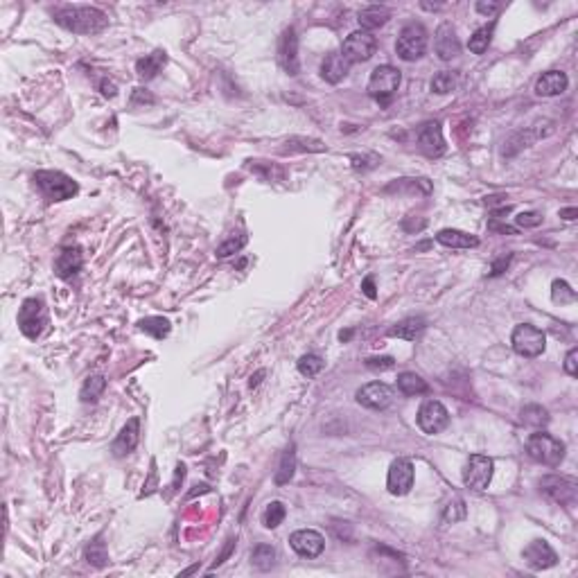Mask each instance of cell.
I'll list each match as a JSON object with an SVG mask.
<instances>
[{
  "instance_id": "6da1fadb",
  "label": "cell",
  "mask_w": 578,
  "mask_h": 578,
  "mask_svg": "<svg viewBox=\"0 0 578 578\" xmlns=\"http://www.w3.org/2000/svg\"><path fill=\"white\" fill-rule=\"evenodd\" d=\"M54 21L72 34H97L109 25V16L97 7L66 5L54 12Z\"/></svg>"
},
{
  "instance_id": "7a4b0ae2",
  "label": "cell",
  "mask_w": 578,
  "mask_h": 578,
  "mask_svg": "<svg viewBox=\"0 0 578 578\" xmlns=\"http://www.w3.org/2000/svg\"><path fill=\"white\" fill-rule=\"evenodd\" d=\"M526 452L533 461L549 465V468H556L565 459V443L547 432H538L526 438Z\"/></svg>"
},
{
  "instance_id": "3957f363",
  "label": "cell",
  "mask_w": 578,
  "mask_h": 578,
  "mask_svg": "<svg viewBox=\"0 0 578 578\" xmlns=\"http://www.w3.org/2000/svg\"><path fill=\"white\" fill-rule=\"evenodd\" d=\"M34 181L39 185V190L48 197L50 201H66L72 199L79 192V185L75 183L68 174L59 170H41L34 174Z\"/></svg>"
},
{
  "instance_id": "277c9868",
  "label": "cell",
  "mask_w": 578,
  "mask_h": 578,
  "mask_svg": "<svg viewBox=\"0 0 578 578\" xmlns=\"http://www.w3.org/2000/svg\"><path fill=\"white\" fill-rule=\"evenodd\" d=\"M540 492L554 504L574 506L578 499V481L567 474H549L540 479Z\"/></svg>"
},
{
  "instance_id": "5b68a950",
  "label": "cell",
  "mask_w": 578,
  "mask_h": 578,
  "mask_svg": "<svg viewBox=\"0 0 578 578\" xmlns=\"http://www.w3.org/2000/svg\"><path fill=\"white\" fill-rule=\"evenodd\" d=\"M396 52L400 59L416 61L427 52V30L421 23H409L398 34Z\"/></svg>"
},
{
  "instance_id": "8992f818",
  "label": "cell",
  "mask_w": 578,
  "mask_h": 578,
  "mask_svg": "<svg viewBox=\"0 0 578 578\" xmlns=\"http://www.w3.org/2000/svg\"><path fill=\"white\" fill-rule=\"evenodd\" d=\"M510 346L520 357H538L547 348V337L536 325L520 323L510 334Z\"/></svg>"
},
{
  "instance_id": "52a82bcc",
  "label": "cell",
  "mask_w": 578,
  "mask_h": 578,
  "mask_svg": "<svg viewBox=\"0 0 578 578\" xmlns=\"http://www.w3.org/2000/svg\"><path fill=\"white\" fill-rule=\"evenodd\" d=\"M400 81H403V75H400L398 68L389 66H377L375 70L370 72V79H368V95L375 97L380 104H386V102L396 95V91L400 88Z\"/></svg>"
},
{
  "instance_id": "ba28073f",
  "label": "cell",
  "mask_w": 578,
  "mask_h": 578,
  "mask_svg": "<svg viewBox=\"0 0 578 578\" xmlns=\"http://www.w3.org/2000/svg\"><path fill=\"white\" fill-rule=\"evenodd\" d=\"M48 323V314H45V305L41 298H27L23 301L21 310H18V328L27 339H39L41 332Z\"/></svg>"
},
{
  "instance_id": "9c48e42d",
  "label": "cell",
  "mask_w": 578,
  "mask_h": 578,
  "mask_svg": "<svg viewBox=\"0 0 578 578\" xmlns=\"http://www.w3.org/2000/svg\"><path fill=\"white\" fill-rule=\"evenodd\" d=\"M492 470H495V463H492L490 456L472 454L468 459V463H465L463 483L474 492L486 490L490 486V481H492Z\"/></svg>"
},
{
  "instance_id": "30bf717a",
  "label": "cell",
  "mask_w": 578,
  "mask_h": 578,
  "mask_svg": "<svg viewBox=\"0 0 578 578\" xmlns=\"http://www.w3.org/2000/svg\"><path fill=\"white\" fill-rule=\"evenodd\" d=\"M377 50V39L370 32L357 30L346 36V41L341 45V57L348 63H364L368 61Z\"/></svg>"
},
{
  "instance_id": "8fae6325",
  "label": "cell",
  "mask_w": 578,
  "mask_h": 578,
  "mask_svg": "<svg viewBox=\"0 0 578 578\" xmlns=\"http://www.w3.org/2000/svg\"><path fill=\"white\" fill-rule=\"evenodd\" d=\"M450 425V414L447 409L438 403V400H427L423 407L418 409V427L425 434H438Z\"/></svg>"
},
{
  "instance_id": "7c38bea8",
  "label": "cell",
  "mask_w": 578,
  "mask_h": 578,
  "mask_svg": "<svg viewBox=\"0 0 578 578\" xmlns=\"http://www.w3.org/2000/svg\"><path fill=\"white\" fill-rule=\"evenodd\" d=\"M414 463L409 459H396L389 468V477H386V488L391 495L403 497L409 490L414 488Z\"/></svg>"
},
{
  "instance_id": "4fadbf2b",
  "label": "cell",
  "mask_w": 578,
  "mask_h": 578,
  "mask_svg": "<svg viewBox=\"0 0 578 578\" xmlns=\"http://www.w3.org/2000/svg\"><path fill=\"white\" fill-rule=\"evenodd\" d=\"M289 545H292V549L298 556L316 558V556L323 554L325 538L314 529H301V531H294V533L289 536Z\"/></svg>"
},
{
  "instance_id": "5bb4252c",
  "label": "cell",
  "mask_w": 578,
  "mask_h": 578,
  "mask_svg": "<svg viewBox=\"0 0 578 578\" xmlns=\"http://www.w3.org/2000/svg\"><path fill=\"white\" fill-rule=\"evenodd\" d=\"M418 149L427 158H441L445 154V141H443V129L438 120L425 123L418 132Z\"/></svg>"
},
{
  "instance_id": "9a60e30c",
  "label": "cell",
  "mask_w": 578,
  "mask_h": 578,
  "mask_svg": "<svg viewBox=\"0 0 578 578\" xmlns=\"http://www.w3.org/2000/svg\"><path fill=\"white\" fill-rule=\"evenodd\" d=\"M357 403L366 409L382 412V409L391 407V403H393V389L384 384V382H370V384L357 391Z\"/></svg>"
},
{
  "instance_id": "2e32d148",
  "label": "cell",
  "mask_w": 578,
  "mask_h": 578,
  "mask_svg": "<svg viewBox=\"0 0 578 578\" xmlns=\"http://www.w3.org/2000/svg\"><path fill=\"white\" fill-rule=\"evenodd\" d=\"M522 558H524V563L531 570H538V572L549 570V567H554L558 563V554L549 547L547 540H533V542H529L524 547V552H522Z\"/></svg>"
},
{
  "instance_id": "e0dca14e",
  "label": "cell",
  "mask_w": 578,
  "mask_h": 578,
  "mask_svg": "<svg viewBox=\"0 0 578 578\" xmlns=\"http://www.w3.org/2000/svg\"><path fill=\"white\" fill-rule=\"evenodd\" d=\"M434 50L438 54V59L443 61H452L454 57H459L461 52V43L459 36H456V30L450 23H443L434 34Z\"/></svg>"
},
{
  "instance_id": "ac0fdd59",
  "label": "cell",
  "mask_w": 578,
  "mask_h": 578,
  "mask_svg": "<svg viewBox=\"0 0 578 578\" xmlns=\"http://www.w3.org/2000/svg\"><path fill=\"white\" fill-rule=\"evenodd\" d=\"M138 441H141V418H129L127 425L116 436L114 445H111V452H114V456H118V459H123V456L132 454L136 450Z\"/></svg>"
},
{
  "instance_id": "d6986e66",
  "label": "cell",
  "mask_w": 578,
  "mask_h": 578,
  "mask_svg": "<svg viewBox=\"0 0 578 578\" xmlns=\"http://www.w3.org/2000/svg\"><path fill=\"white\" fill-rule=\"evenodd\" d=\"M567 86H570V79H567V75L563 70H547L536 81V93L540 97H556V95H563Z\"/></svg>"
},
{
  "instance_id": "ffe728a7",
  "label": "cell",
  "mask_w": 578,
  "mask_h": 578,
  "mask_svg": "<svg viewBox=\"0 0 578 578\" xmlns=\"http://www.w3.org/2000/svg\"><path fill=\"white\" fill-rule=\"evenodd\" d=\"M84 265V256L79 247H66L54 260V274L63 281H68L75 274H79V269Z\"/></svg>"
},
{
  "instance_id": "44dd1931",
  "label": "cell",
  "mask_w": 578,
  "mask_h": 578,
  "mask_svg": "<svg viewBox=\"0 0 578 578\" xmlns=\"http://www.w3.org/2000/svg\"><path fill=\"white\" fill-rule=\"evenodd\" d=\"M281 63L287 70V75H298L301 70V63H298V39H296V30L289 27L285 30L283 39H281Z\"/></svg>"
},
{
  "instance_id": "7402d4cb",
  "label": "cell",
  "mask_w": 578,
  "mask_h": 578,
  "mask_svg": "<svg viewBox=\"0 0 578 578\" xmlns=\"http://www.w3.org/2000/svg\"><path fill=\"white\" fill-rule=\"evenodd\" d=\"M389 18H391V9L384 7V5H368V7H364L361 12L357 14V21H359L364 32L377 30V27L386 25Z\"/></svg>"
},
{
  "instance_id": "603a6c76",
  "label": "cell",
  "mask_w": 578,
  "mask_h": 578,
  "mask_svg": "<svg viewBox=\"0 0 578 578\" xmlns=\"http://www.w3.org/2000/svg\"><path fill=\"white\" fill-rule=\"evenodd\" d=\"M350 63L341 57V52H330L321 63V77L330 84H339L348 75Z\"/></svg>"
},
{
  "instance_id": "cb8c5ba5",
  "label": "cell",
  "mask_w": 578,
  "mask_h": 578,
  "mask_svg": "<svg viewBox=\"0 0 578 578\" xmlns=\"http://www.w3.org/2000/svg\"><path fill=\"white\" fill-rule=\"evenodd\" d=\"M436 242H438V244L447 247V249H474V247H479V240L477 237L470 235V233L456 231V228L438 231Z\"/></svg>"
},
{
  "instance_id": "d4e9b609",
  "label": "cell",
  "mask_w": 578,
  "mask_h": 578,
  "mask_svg": "<svg viewBox=\"0 0 578 578\" xmlns=\"http://www.w3.org/2000/svg\"><path fill=\"white\" fill-rule=\"evenodd\" d=\"M165 61H167V57H165V52H161V50H156L152 54H145V57L138 59V63H136L138 77L145 79V81L154 79L156 75L161 72V68L165 66Z\"/></svg>"
},
{
  "instance_id": "484cf974",
  "label": "cell",
  "mask_w": 578,
  "mask_h": 578,
  "mask_svg": "<svg viewBox=\"0 0 578 578\" xmlns=\"http://www.w3.org/2000/svg\"><path fill=\"white\" fill-rule=\"evenodd\" d=\"M423 330H425V319H421V316H409V319L396 323L393 328L389 330V334L391 337L405 339V341H416L421 337Z\"/></svg>"
},
{
  "instance_id": "4316f807",
  "label": "cell",
  "mask_w": 578,
  "mask_h": 578,
  "mask_svg": "<svg viewBox=\"0 0 578 578\" xmlns=\"http://www.w3.org/2000/svg\"><path fill=\"white\" fill-rule=\"evenodd\" d=\"M398 389H400V393H405V396H423V393L430 391L427 382L418 375V373H412V370L400 373L398 375Z\"/></svg>"
},
{
  "instance_id": "83f0119b",
  "label": "cell",
  "mask_w": 578,
  "mask_h": 578,
  "mask_svg": "<svg viewBox=\"0 0 578 578\" xmlns=\"http://www.w3.org/2000/svg\"><path fill=\"white\" fill-rule=\"evenodd\" d=\"M296 472V452H294V445H289L287 450L283 452L281 456V463H278V470H276V483L278 486H283V483H289Z\"/></svg>"
},
{
  "instance_id": "f1b7e54d",
  "label": "cell",
  "mask_w": 578,
  "mask_h": 578,
  "mask_svg": "<svg viewBox=\"0 0 578 578\" xmlns=\"http://www.w3.org/2000/svg\"><path fill=\"white\" fill-rule=\"evenodd\" d=\"M276 563V549L272 545H258L253 552H251V565L260 572L272 570Z\"/></svg>"
},
{
  "instance_id": "f546056e",
  "label": "cell",
  "mask_w": 578,
  "mask_h": 578,
  "mask_svg": "<svg viewBox=\"0 0 578 578\" xmlns=\"http://www.w3.org/2000/svg\"><path fill=\"white\" fill-rule=\"evenodd\" d=\"M104 389H107L104 375H91L86 382H84V386L79 391L81 403H95V400H100V396L104 393Z\"/></svg>"
},
{
  "instance_id": "4dcf8cb0",
  "label": "cell",
  "mask_w": 578,
  "mask_h": 578,
  "mask_svg": "<svg viewBox=\"0 0 578 578\" xmlns=\"http://www.w3.org/2000/svg\"><path fill=\"white\" fill-rule=\"evenodd\" d=\"M492 32H495V21H492L490 25L479 27V30L474 32V34L470 36V41H468L470 52H474V54H483V52H486L488 45H490V41H492Z\"/></svg>"
},
{
  "instance_id": "1f68e13d",
  "label": "cell",
  "mask_w": 578,
  "mask_h": 578,
  "mask_svg": "<svg viewBox=\"0 0 578 578\" xmlns=\"http://www.w3.org/2000/svg\"><path fill=\"white\" fill-rule=\"evenodd\" d=\"M138 328H141L143 332L147 334H152L154 339H163L170 334L172 330V323L163 319V316H149V319H143L141 323H138Z\"/></svg>"
},
{
  "instance_id": "d6a6232c",
  "label": "cell",
  "mask_w": 578,
  "mask_h": 578,
  "mask_svg": "<svg viewBox=\"0 0 578 578\" xmlns=\"http://www.w3.org/2000/svg\"><path fill=\"white\" fill-rule=\"evenodd\" d=\"M520 421L529 427H545L549 423V412L540 405H526L520 412Z\"/></svg>"
},
{
  "instance_id": "836d02e7",
  "label": "cell",
  "mask_w": 578,
  "mask_h": 578,
  "mask_svg": "<svg viewBox=\"0 0 578 578\" xmlns=\"http://www.w3.org/2000/svg\"><path fill=\"white\" fill-rule=\"evenodd\" d=\"M285 515H287V508L283 501H272V504H267V508L263 513V524L267 529H276L283 524Z\"/></svg>"
},
{
  "instance_id": "e575fe53",
  "label": "cell",
  "mask_w": 578,
  "mask_h": 578,
  "mask_svg": "<svg viewBox=\"0 0 578 578\" xmlns=\"http://www.w3.org/2000/svg\"><path fill=\"white\" fill-rule=\"evenodd\" d=\"M323 366H325L323 357L314 355V352H307V355H303L301 359H298V373H301V375H305V377L319 375V373L323 370Z\"/></svg>"
},
{
  "instance_id": "d590c367",
  "label": "cell",
  "mask_w": 578,
  "mask_h": 578,
  "mask_svg": "<svg viewBox=\"0 0 578 578\" xmlns=\"http://www.w3.org/2000/svg\"><path fill=\"white\" fill-rule=\"evenodd\" d=\"M86 561H88L93 567H97V570H102V567H104V565L109 563L107 547H104V542H102L100 538L95 540V542H91V545L86 547Z\"/></svg>"
},
{
  "instance_id": "8d00e7d4",
  "label": "cell",
  "mask_w": 578,
  "mask_h": 578,
  "mask_svg": "<svg viewBox=\"0 0 578 578\" xmlns=\"http://www.w3.org/2000/svg\"><path fill=\"white\" fill-rule=\"evenodd\" d=\"M456 84H459V79H456V72L443 70V72H438L436 77L432 79V91L438 93V95H445V93H452L456 88Z\"/></svg>"
},
{
  "instance_id": "74e56055",
  "label": "cell",
  "mask_w": 578,
  "mask_h": 578,
  "mask_svg": "<svg viewBox=\"0 0 578 578\" xmlns=\"http://www.w3.org/2000/svg\"><path fill=\"white\" fill-rule=\"evenodd\" d=\"M552 298H554V303L570 305V303H576V292H574L572 285L567 283V281H554V285H552Z\"/></svg>"
},
{
  "instance_id": "f35d334b",
  "label": "cell",
  "mask_w": 578,
  "mask_h": 578,
  "mask_svg": "<svg viewBox=\"0 0 578 578\" xmlns=\"http://www.w3.org/2000/svg\"><path fill=\"white\" fill-rule=\"evenodd\" d=\"M465 517V504H463V499H454V504L450 501V504L445 506V513H443V524H454V522H459Z\"/></svg>"
},
{
  "instance_id": "ab89813d",
  "label": "cell",
  "mask_w": 578,
  "mask_h": 578,
  "mask_svg": "<svg viewBox=\"0 0 578 578\" xmlns=\"http://www.w3.org/2000/svg\"><path fill=\"white\" fill-rule=\"evenodd\" d=\"M247 244V235H240V237H231L226 240L224 244L217 249V258H228L233 253H237V251Z\"/></svg>"
},
{
  "instance_id": "60d3db41",
  "label": "cell",
  "mask_w": 578,
  "mask_h": 578,
  "mask_svg": "<svg viewBox=\"0 0 578 578\" xmlns=\"http://www.w3.org/2000/svg\"><path fill=\"white\" fill-rule=\"evenodd\" d=\"M515 221H517V226H522V228H533V226H540V224H542V215L536 212V210L520 212V215L515 217Z\"/></svg>"
},
{
  "instance_id": "b9f144b4",
  "label": "cell",
  "mask_w": 578,
  "mask_h": 578,
  "mask_svg": "<svg viewBox=\"0 0 578 578\" xmlns=\"http://www.w3.org/2000/svg\"><path fill=\"white\" fill-rule=\"evenodd\" d=\"M366 366L373 370H389L396 366V359L393 357H368Z\"/></svg>"
},
{
  "instance_id": "7bdbcfd3",
  "label": "cell",
  "mask_w": 578,
  "mask_h": 578,
  "mask_svg": "<svg viewBox=\"0 0 578 578\" xmlns=\"http://www.w3.org/2000/svg\"><path fill=\"white\" fill-rule=\"evenodd\" d=\"M565 373L576 377L578 375V348H572L565 357Z\"/></svg>"
},
{
  "instance_id": "ee69618b",
  "label": "cell",
  "mask_w": 578,
  "mask_h": 578,
  "mask_svg": "<svg viewBox=\"0 0 578 578\" xmlns=\"http://www.w3.org/2000/svg\"><path fill=\"white\" fill-rule=\"evenodd\" d=\"M499 9H501L499 3H477V12H479V14H486V16L497 14Z\"/></svg>"
},
{
  "instance_id": "f6af8a7d",
  "label": "cell",
  "mask_w": 578,
  "mask_h": 578,
  "mask_svg": "<svg viewBox=\"0 0 578 578\" xmlns=\"http://www.w3.org/2000/svg\"><path fill=\"white\" fill-rule=\"evenodd\" d=\"M508 263H510V256H506V258H499V260H495V265H492V276H499L501 272H506V267H508Z\"/></svg>"
},
{
  "instance_id": "bcb514c9",
  "label": "cell",
  "mask_w": 578,
  "mask_h": 578,
  "mask_svg": "<svg viewBox=\"0 0 578 578\" xmlns=\"http://www.w3.org/2000/svg\"><path fill=\"white\" fill-rule=\"evenodd\" d=\"M102 95L104 97H116V93H118V88H116V84L114 81H109V79H104L102 81Z\"/></svg>"
},
{
  "instance_id": "7dc6e473",
  "label": "cell",
  "mask_w": 578,
  "mask_h": 578,
  "mask_svg": "<svg viewBox=\"0 0 578 578\" xmlns=\"http://www.w3.org/2000/svg\"><path fill=\"white\" fill-rule=\"evenodd\" d=\"M138 102H147V104H152L154 97L149 95V93H147L145 88H136V93H134V104H138Z\"/></svg>"
},
{
  "instance_id": "c3c4849f",
  "label": "cell",
  "mask_w": 578,
  "mask_h": 578,
  "mask_svg": "<svg viewBox=\"0 0 578 578\" xmlns=\"http://www.w3.org/2000/svg\"><path fill=\"white\" fill-rule=\"evenodd\" d=\"M361 289H364V294H366L368 298H375V296H377V292H375V283H373L370 276L361 283Z\"/></svg>"
},
{
  "instance_id": "681fc988",
  "label": "cell",
  "mask_w": 578,
  "mask_h": 578,
  "mask_svg": "<svg viewBox=\"0 0 578 578\" xmlns=\"http://www.w3.org/2000/svg\"><path fill=\"white\" fill-rule=\"evenodd\" d=\"M233 545H235V542H233V540H228V547H226V549H224V554H221V556L217 558V561H215V563H212V570H215V567H217V565H221V563H224V561H226V558L231 556V552H233Z\"/></svg>"
},
{
  "instance_id": "f907efd6",
  "label": "cell",
  "mask_w": 578,
  "mask_h": 578,
  "mask_svg": "<svg viewBox=\"0 0 578 578\" xmlns=\"http://www.w3.org/2000/svg\"><path fill=\"white\" fill-rule=\"evenodd\" d=\"M561 217L567 219V221H572V219L578 217V210H576V208H563V210H561Z\"/></svg>"
},
{
  "instance_id": "816d5d0a",
  "label": "cell",
  "mask_w": 578,
  "mask_h": 578,
  "mask_svg": "<svg viewBox=\"0 0 578 578\" xmlns=\"http://www.w3.org/2000/svg\"><path fill=\"white\" fill-rule=\"evenodd\" d=\"M263 375H265V370H260L256 377H251V386H258L260 384V377H263Z\"/></svg>"
},
{
  "instance_id": "f5cc1de1",
  "label": "cell",
  "mask_w": 578,
  "mask_h": 578,
  "mask_svg": "<svg viewBox=\"0 0 578 578\" xmlns=\"http://www.w3.org/2000/svg\"><path fill=\"white\" fill-rule=\"evenodd\" d=\"M350 334H352L350 330H346V332H341V334H339V339H341V341H348V339H350Z\"/></svg>"
}]
</instances>
